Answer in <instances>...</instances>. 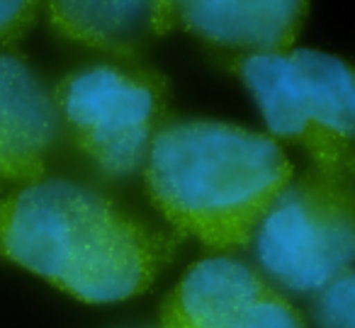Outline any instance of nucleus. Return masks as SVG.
Returning a JSON list of instances; mask_svg holds the SVG:
<instances>
[{
  "label": "nucleus",
  "mask_w": 355,
  "mask_h": 328,
  "mask_svg": "<svg viewBox=\"0 0 355 328\" xmlns=\"http://www.w3.org/2000/svg\"><path fill=\"white\" fill-rule=\"evenodd\" d=\"M0 253L85 304L146 292L173 241L119 202L66 178H40L0 200Z\"/></svg>",
  "instance_id": "1"
},
{
  "label": "nucleus",
  "mask_w": 355,
  "mask_h": 328,
  "mask_svg": "<svg viewBox=\"0 0 355 328\" xmlns=\"http://www.w3.org/2000/svg\"><path fill=\"white\" fill-rule=\"evenodd\" d=\"M292 173L272 137L217 119L166 122L144 163L148 197L163 219L219 253L251 243Z\"/></svg>",
  "instance_id": "2"
},
{
  "label": "nucleus",
  "mask_w": 355,
  "mask_h": 328,
  "mask_svg": "<svg viewBox=\"0 0 355 328\" xmlns=\"http://www.w3.org/2000/svg\"><path fill=\"white\" fill-rule=\"evenodd\" d=\"M232 71L275 139L302 146L319 171H348L355 151V64L311 49L246 54Z\"/></svg>",
  "instance_id": "3"
},
{
  "label": "nucleus",
  "mask_w": 355,
  "mask_h": 328,
  "mask_svg": "<svg viewBox=\"0 0 355 328\" xmlns=\"http://www.w3.org/2000/svg\"><path fill=\"white\" fill-rule=\"evenodd\" d=\"M251 241L272 282L316 294L355 265V178L319 168L292 178Z\"/></svg>",
  "instance_id": "4"
},
{
  "label": "nucleus",
  "mask_w": 355,
  "mask_h": 328,
  "mask_svg": "<svg viewBox=\"0 0 355 328\" xmlns=\"http://www.w3.org/2000/svg\"><path fill=\"white\" fill-rule=\"evenodd\" d=\"M54 103L71 141L107 178L141 171L153 137L168 122L166 80L141 66L73 71L56 85Z\"/></svg>",
  "instance_id": "5"
},
{
  "label": "nucleus",
  "mask_w": 355,
  "mask_h": 328,
  "mask_svg": "<svg viewBox=\"0 0 355 328\" xmlns=\"http://www.w3.org/2000/svg\"><path fill=\"white\" fill-rule=\"evenodd\" d=\"M161 328H306L295 307L246 263H195L161 307Z\"/></svg>",
  "instance_id": "6"
},
{
  "label": "nucleus",
  "mask_w": 355,
  "mask_h": 328,
  "mask_svg": "<svg viewBox=\"0 0 355 328\" xmlns=\"http://www.w3.org/2000/svg\"><path fill=\"white\" fill-rule=\"evenodd\" d=\"M56 134L54 93L22 56L0 46V190L44 178Z\"/></svg>",
  "instance_id": "7"
},
{
  "label": "nucleus",
  "mask_w": 355,
  "mask_h": 328,
  "mask_svg": "<svg viewBox=\"0 0 355 328\" xmlns=\"http://www.w3.org/2000/svg\"><path fill=\"white\" fill-rule=\"evenodd\" d=\"M309 0H173V20L224 49L272 54L292 49Z\"/></svg>",
  "instance_id": "8"
},
{
  "label": "nucleus",
  "mask_w": 355,
  "mask_h": 328,
  "mask_svg": "<svg viewBox=\"0 0 355 328\" xmlns=\"http://www.w3.org/2000/svg\"><path fill=\"white\" fill-rule=\"evenodd\" d=\"M56 35L112 56H137L171 27L173 0H44Z\"/></svg>",
  "instance_id": "9"
},
{
  "label": "nucleus",
  "mask_w": 355,
  "mask_h": 328,
  "mask_svg": "<svg viewBox=\"0 0 355 328\" xmlns=\"http://www.w3.org/2000/svg\"><path fill=\"white\" fill-rule=\"evenodd\" d=\"M311 316L319 328H355V268L316 292Z\"/></svg>",
  "instance_id": "10"
},
{
  "label": "nucleus",
  "mask_w": 355,
  "mask_h": 328,
  "mask_svg": "<svg viewBox=\"0 0 355 328\" xmlns=\"http://www.w3.org/2000/svg\"><path fill=\"white\" fill-rule=\"evenodd\" d=\"M44 0H0V46L20 40L32 27Z\"/></svg>",
  "instance_id": "11"
},
{
  "label": "nucleus",
  "mask_w": 355,
  "mask_h": 328,
  "mask_svg": "<svg viewBox=\"0 0 355 328\" xmlns=\"http://www.w3.org/2000/svg\"><path fill=\"white\" fill-rule=\"evenodd\" d=\"M348 173L355 178V151H353V158H350V166H348Z\"/></svg>",
  "instance_id": "12"
}]
</instances>
